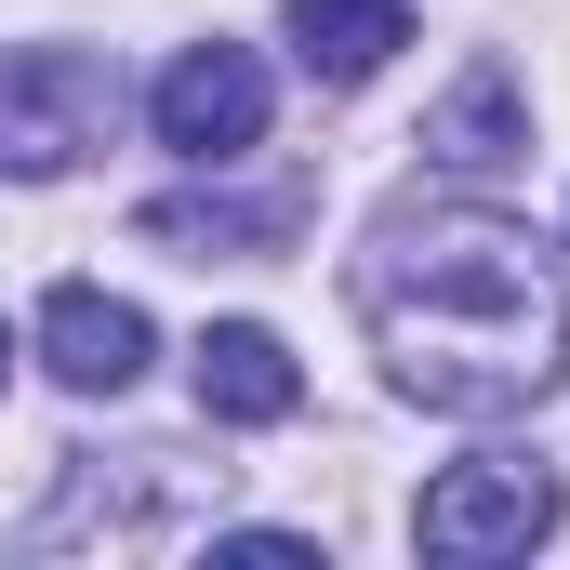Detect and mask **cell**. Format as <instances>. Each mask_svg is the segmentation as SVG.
Wrapping results in <instances>:
<instances>
[{"label": "cell", "instance_id": "6da1fadb", "mask_svg": "<svg viewBox=\"0 0 570 570\" xmlns=\"http://www.w3.org/2000/svg\"><path fill=\"white\" fill-rule=\"evenodd\" d=\"M358 318L385 385L451 425H504L570 385V279L558 253L478 199H399L358 253Z\"/></svg>", "mask_w": 570, "mask_h": 570}, {"label": "cell", "instance_id": "7a4b0ae2", "mask_svg": "<svg viewBox=\"0 0 570 570\" xmlns=\"http://www.w3.org/2000/svg\"><path fill=\"white\" fill-rule=\"evenodd\" d=\"M107 120H120V67H107V53H80V40L0 53V173H13V186L80 173V159L107 146Z\"/></svg>", "mask_w": 570, "mask_h": 570}, {"label": "cell", "instance_id": "3957f363", "mask_svg": "<svg viewBox=\"0 0 570 570\" xmlns=\"http://www.w3.org/2000/svg\"><path fill=\"white\" fill-rule=\"evenodd\" d=\"M558 531V464L544 451H478V464H438L425 504H412V544L425 558H531Z\"/></svg>", "mask_w": 570, "mask_h": 570}, {"label": "cell", "instance_id": "277c9868", "mask_svg": "<svg viewBox=\"0 0 570 570\" xmlns=\"http://www.w3.org/2000/svg\"><path fill=\"white\" fill-rule=\"evenodd\" d=\"M146 120H159V146L173 159H253L266 146V67L239 53V40H186L173 67H159V94H146Z\"/></svg>", "mask_w": 570, "mask_h": 570}, {"label": "cell", "instance_id": "5b68a950", "mask_svg": "<svg viewBox=\"0 0 570 570\" xmlns=\"http://www.w3.org/2000/svg\"><path fill=\"white\" fill-rule=\"evenodd\" d=\"M40 372H53V385H80V399H120V385L146 372V305L67 279L53 305H40Z\"/></svg>", "mask_w": 570, "mask_h": 570}, {"label": "cell", "instance_id": "8992f818", "mask_svg": "<svg viewBox=\"0 0 570 570\" xmlns=\"http://www.w3.org/2000/svg\"><path fill=\"white\" fill-rule=\"evenodd\" d=\"M199 412L213 425H292L305 412V372H292V345L266 318H213L199 332Z\"/></svg>", "mask_w": 570, "mask_h": 570}, {"label": "cell", "instance_id": "52a82bcc", "mask_svg": "<svg viewBox=\"0 0 570 570\" xmlns=\"http://www.w3.org/2000/svg\"><path fill=\"white\" fill-rule=\"evenodd\" d=\"M305 213H318V186H279V199H146L134 226L159 253H199V266H213V253H279Z\"/></svg>", "mask_w": 570, "mask_h": 570}, {"label": "cell", "instance_id": "ba28073f", "mask_svg": "<svg viewBox=\"0 0 570 570\" xmlns=\"http://www.w3.org/2000/svg\"><path fill=\"white\" fill-rule=\"evenodd\" d=\"M412 40V0H292V53L305 80H372Z\"/></svg>", "mask_w": 570, "mask_h": 570}, {"label": "cell", "instance_id": "9c48e42d", "mask_svg": "<svg viewBox=\"0 0 570 570\" xmlns=\"http://www.w3.org/2000/svg\"><path fill=\"white\" fill-rule=\"evenodd\" d=\"M425 146L451 159V173H504V159L531 146V120H518V80H504V67H464V94L425 120Z\"/></svg>", "mask_w": 570, "mask_h": 570}, {"label": "cell", "instance_id": "30bf717a", "mask_svg": "<svg viewBox=\"0 0 570 570\" xmlns=\"http://www.w3.org/2000/svg\"><path fill=\"white\" fill-rule=\"evenodd\" d=\"M213 558H253V570H305L318 544H305V531H213Z\"/></svg>", "mask_w": 570, "mask_h": 570}, {"label": "cell", "instance_id": "8fae6325", "mask_svg": "<svg viewBox=\"0 0 570 570\" xmlns=\"http://www.w3.org/2000/svg\"><path fill=\"white\" fill-rule=\"evenodd\" d=\"M0 372H13V345H0Z\"/></svg>", "mask_w": 570, "mask_h": 570}]
</instances>
